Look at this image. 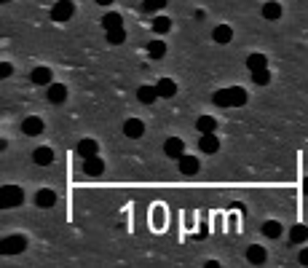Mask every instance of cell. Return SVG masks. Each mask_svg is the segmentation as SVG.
I'll use <instances>...</instances> for the list:
<instances>
[{
  "label": "cell",
  "instance_id": "1",
  "mask_svg": "<svg viewBox=\"0 0 308 268\" xmlns=\"http://www.w3.org/2000/svg\"><path fill=\"white\" fill-rule=\"evenodd\" d=\"M212 102H215L217 108H241V105H247V91L239 89V86L220 89V91L212 94Z\"/></svg>",
  "mask_w": 308,
  "mask_h": 268
},
{
  "label": "cell",
  "instance_id": "2",
  "mask_svg": "<svg viewBox=\"0 0 308 268\" xmlns=\"http://www.w3.org/2000/svg\"><path fill=\"white\" fill-rule=\"evenodd\" d=\"M25 201V191L19 185H3L0 188V207L3 209H11V207H19Z\"/></svg>",
  "mask_w": 308,
  "mask_h": 268
},
{
  "label": "cell",
  "instance_id": "3",
  "mask_svg": "<svg viewBox=\"0 0 308 268\" xmlns=\"http://www.w3.org/2000/svg\"><path fill=\"white\" fill-rule=\"evenodd\" d=\"M25 250H27V239L19 236V234L6 236L3 241H0V252H3V255H19V252H25Z\"/></svg>",
  "mask_w": 308,
  "mask_h": 268
},
{
  "label": "cell",
  "instance_id": "4",
  "mask_svg": "<svg viewBox=\"0 0 308 268\" xmlns=\"http://www.w3.org/2000/svg\"><path fill=\"white\" fill-rule=\"evenodd\" d=\"M73 14H75V3H73V0H56L54 8H51V19L54 22H67Z\"/></svg>",
  "mask_w": 308,
  "mask_h": 268
},
{
  "label": "cell",
  "instance_id": "5",
  "mask_svg": "<svg viewBox=\"0 0 308 268\" xmlns=\"http://www.w3.org/2000/svg\"><path fill=\"white\" fill-rule=\"evenodd\" d=\"M22 132H25L27 137L43 134V118H40V115H27V118L22 121Z\"/></svg>",
  "mask_w": 308,
  "mask_h": 268
},
{
  "label": "cell",
  "instance_id": "6",
  "mask_svg": "<svg viewBox=\"0 0 308 268\" xmlns=\"http://www.w3.org/2000/svg\"><path fill=\"white\" fill-rule=\"evenodd\" d=\"M163 153H167L169 158L180 161V156H185V142H182L180 137H169L167 142H163Z\"/></svg>",
  "mask_w": 308,
  "mask_h": 268
},
{
  "label": "cell",
  "instance_id": "7",
  "mask_svg": "<svg viewBox=\"0 0 308 268\" xmlns=\"http://www.w3.org/2000/svg\"><path fill=\"white\" fill-rule=\"evenodd\" d=\"M84 172L89 174V177H99V174L105 172V161L99 156H89L84 158Z\"/></svg>",
  "mask_w": 308,
  "mask_h": 268
},
{
  "label": "cell",
  "instance_id": "8",
  "mask_svg": "<svg viewBox=\"0 0 308 268\" xmlns=\"http://www.w3.org/2000/svg\"><path fill=\"white\" fill-rule=\"evenodd\" d=\"M124 134H126L129 139H139L142 134H145V123H142L139 118H129V121L124 123Z\"/></svg>",
  "mask_w": 308,
  "mask_h": 268
},
{
  "label": "cell",
  "instance_id": "9",
  "mask_svg": "<svg viewBox=\"0 0 308 268\" xmlns=\"http://www.w3.org/2000/svg\"><path fill=\"white\" fill-rule=\"evenodd\" d=\"M198 148H201V153H217V150H220V139L215 137V132L201 134V139H198Z\"/></svg>",
  "mask_w": 308,
  "mask_h": 268
},
{
  "label": "cell",
  "instance_id": "10",
  "mask_svg": "<svg viewBox=\"0 0 308 268\" xmlns=\"http://www.w3.org/2000/svg\"><path fill=\"white\" fill-rule=\"evenodd\" d=\"M35 204H38L40 209H51V207L56 204V193H54L51 188H43V191L35 193Z\"/></svg>",
  "mask_w": 308,
  "mask_h": 268
},
{
  "label": "cell",
  "instance_id": "11",
  "mask_svg": "<svg viewBox=\"0 0 308 268\" xmlns=\"http://www.w3.org/2000/svg\"><path fill=\"white\" fill-rule=\"evenodd\" d=\"M75 150H78V156L80 158H89V156H97V150H99V145H97V139H80V142L75 145Z\"/></svg>",
  "mask_w": 308,
  "mask_h": 268
},
{
  "label": "cell",
  "instance_id": "12",
  "mask_svg": "<svg viewBox=\"0 0 308 268\" xmlns=\"http://www.w3.org/2000/svg\"><path fill=\"white\" fill-rule=\"evenodd\" d=\"M158 97H161V94H158L156 86H139V89H137V99H139L142 105H153Z\"/></svg>",
  "mask_w": 308,
  "mask_h": 268
},
{
  "label": "cell",
  "instance_id": "13",
  "mask_svg": "<svg viewBox=\"0 0 308 268\" xmlns=\"http://www.w3.org/2000/svg\"><path fill=\"white\" fill-rule=\"evenodd\" d=\"M51 75H54V73H51L49 67H35L30 78H32L35 86H49V84H51Z\"/></svg>",
  "mask_w": 308,
  "mask_h": 268
},
{
  "label": "cell",
  "instance_id": "14",
  "mask_svg": "<svg viewBox=\"0 0 308 268\" xmlns=\"http://www.w3.org/2000/svg\"><path fill=\"white\" fill-rule=\"evenodd\" d=\"M198 158H193V156H180V172L182 174H188V177H193V174L198 172Z\"/></svg>",
  "mask_w": 308,
  "mask_h": 268
},
{
  "label": "cell",
  "instance_id": "15",
  "mask_svg": "<svg viewBox=\"0 0 308 268\" xmlns=\"http://www.w3.org/2000/svg\"><path fill=\"white\" fill-rule=\"evenodd\" d=\"M32 161H35L38 167H49L51 161H54V150H51V148H38V150L32 153Z\"/></svg>",
  "mask_w": 308,
  "mask_h": 268
},
{
  "label": "cell",
  "instance_id": "16",
  "mask_svg": "<svg viewBox=\"0 0 308 268\" xmlns=\"http://www.w3.org/2000/svg\"><path fill=\"white\" fill-rule=\"evenodd\" d=\"M156 89H158V94L167 97V99H172V97L177 94V84H174L172 78H161L158 84H156Z\"/></svg>",
  "mask_w": 308,
  "mask_h": 268
},
{
  "label": "cell",
  "instance_id": "17",
  "mask_svg": "<svg viewBox=\"0 0 308 268\" xmlns=\"http://www.w3.org/2000/svg\"><path fill=\"white\" fill-rule=\"evenodd\" d=\"M212 38H215V43H231L233 40V30L228 27V25H220V27H215L212 30Z\"/></svg>",
  "mask_w": 308,
  "mask_h": 268
},
{
  "label": "cell",
  "instance_id": "18",
  "mask_svg": "<svg viewBox=\"0 0 308 268\" xmlns=\"http://www.w3.org/2000/svg\"><path fill=\"white\" fill-rule=\"evenodd\" d=\"M102 27H105V30H118V27H124V16L115 14V11H108V14L102 16Z\"/></svg>",
  "mask_w": 308,
  "mask_h": 268
},
{
  "label": "cell",
  "instance_id": "19",
  "mask_svg": "<svg viewBox=\"0 0 308 268\" xmlns=\"http://www.w3.org/2000/svg\"><path fill=\"white\" fill-rule=\"evenodd\" d=\"M265 258H268V252L260 247V244H252L250 250H247V260L250 263H255V265H260V263H265Z\"/></svg>",
  "mask_w": 308,
  "mask_h": 268
},
{
  "label": "cell",
  "instance_id": "20",
  "mask_svg": "<svg viewBox=\"0 0 308 268\" xmlns=\"http://www.w3.org/2000/svg\"><path fill=\"white\" fill-rule=\"evenodd\" d=\"M65 99H67V89H65L62 84H51V86H49V102L62 105Z\"/></svg>",
  "mask_w": 308,
  "mask_h": 268
},
{
  "label": "cell",
  "instance_id": "21",
  "mask_svg": "<svg viewBox=\"0 0 308 268\" xmlns=\"http://www.w3.org/2000/svg\"><path fill=\"white\" fill-rule=\"evenodd\" d=\"M247 67H250V73H255V70H263V67H268V59H265V54H260V51L250 54V56H247Z\"/></svg>",
  "mask_w": 308,
  "mask_h": 268
},
{
  "label": "cell",
  "instance_id": "22",
  "mask_svg": "<svg viewBox=\"0 0 308 268\" xmlns=\"http://www.w3.org/2000/svg\"><path fill=\"white\" fill-rule=\"evenodd\" d=\"M263 16H265L268 22H276V19H281V6L276 3V0H268V3L263 6Z\"/></svg>",
  "mask_w": 308,
  "mask_h": 268
},
{
  "label": "cell",
  "instance_id": "23",
  "mask_svg": "<svg viewBox=\"0 0 308 268\" xmlns=\"http://www.w3.org/2000/svg\"><path fill=\"white\" fill-rule=\"evenodd\" d=\"M215 126H217L215 115H201V118L196 121V129H198L201 134H209V132H215Z\"/></svg>",
  "mask_w": 308,
  "mask_h": 268
},
{
  "label": "cell",
  "instance_id": "24",
  "mask_svg": "<svg viewBox=\"0 0 308 268\" xmlns=\"http://www.w3.org/2000/svg\"><path fill=\"white\" fill-rule=\"evenodd\" d=\"M305 239H308V228H305L303 223L292 225V231H290V241H292V244H303Z\"/></svg>",
  "mask_w": 308,
  "mask_h": 268
},
{
  "label": "cell",
  "instance_id": "25",
  "mask_svg": "<svg viewBox=\"0 0 308 268\" xmlns=\"http://www.w3.org/2000/svg\"><path fill=\"white\" fill-rule=\"evenodd\" d=\"M148 54H150V59H163V54H167V43H163V40H153L148 46Z\"/></svg>",
  "mask_w": 308,
  "mask_h": 268
},
{
  "label": "cell",
  "instance_id": "26",
  "mask_svg": "<svg viewBox=\"0 0 308 268\" xmlns=\"http://www.w3.org/2000/svg\"><path fill=\"white\" fill-rule=\"evenodd\" d=\"M153 30H156L158 35L169 32V30H172V19H169V16H163V14H158L156 19H153Z\"/></svg>",
  "mask_w": 308,
  "mask_h": 268
},
{
  "label": "cell",
  "instance_id": "27",
  "mask_svg": "<svg viewBox=\"0 0 308 268\" xmlns=\"http://www.w3.org/2000/svg\"><path fill=\"white\" fill-rule=\"evenodd\" d=\"M105 35H108V43H110V46H118V43L126 40V30H124V27H118V30H105Z\"/></svg>",
  "mask_w": 308,
  "mask_h": 268
},
{
  "label": "cell",
  "instance_id": "28",
  "mask_svg": "<svg viewBox=\"0 0 308 268\" xmlns=\"http://www.w3.org/2000/svg\"><path fill=\"white\" fill-rule=\"evenodd\" d=\"M252 84H255V86H268V84H271V73H268V67L255 70V73H252Z\"/></svg>",
  "mask_w": 308,
  "mask_h": 268
},
{
  "label": "cell",
  "instance_id": "29",
  "mask_svg": "<svg viewBox=\"0 0 308 268\" xmlns=\"http://www.w3.org/2000/svg\"><path fill=\"white\" fill-rule=\"evenodd\" d=\"M263 234L268 239H279L281 236V223H276V220H268V223L263 225Z\"/></svg>",
  "mask_w": 308,
  "mask_h": 268
},
{
  "label": "cell",
  "instance_id": "30",
  "mask_svg": "<svg viewBox=\"0 0 308 268\" xmlns=\"http://www.w3.org/2000/svg\"><path fill=\"white\" fill-rule=\"evenodd\" d=\"M161 8H167V0H145V3H142V11H145V14H158Z\"/></svg>",
  "mask_w": 308,
  "mask_h": 268
},
{
  "label": "cell",
  "instance_id": "31",
  "mask_svg": "<svg viewBox=\"0 0 308 268\" xmlns=\"http://www.w3.org/2000/svg\"><path fill=\"white\" fill-rule=\"evenodd\" d=\"M11 73H14V67H11L8 62H3V65H0V78H8Z\"/></svg>",
  "mask_w": 308,
  "mask_h": 268
},
{
  "label": "cell",
  "instance_id": "32",
  "mask_svg": "<svg viewBox=\"0 0 308 268\" xmlns=\"http://www.w3.org/2000/svg\"><path fill=\"white\" fill-rule=\"evenodd\" d=\"M298 260H300V265H308V247H305V250H300Z\"/></svg>",
  "mask_w": 308,
  "mask_h": 268
},
{
  "label": "cell",
  "instance_id": "33",
  "mask_svg": "<svg viewBox=\"0 0 308 268\" xmlns=\"http://www.w3.org/2000/svg\"><path fill=\"white\" fill-rule=\"evenodd\" d=\"M97 3H99V6H110V3H113V0H97Z\"/></svg>",
  "mask_w": 308,
  "mask_h": 268
},
{
  "label": "cell",
  "instance_id": "34",
  "mask_svg": "<svg viewBox=\"0 0 308 268\" xmlns=\"http://www.w3.org/2000/svg\"><path fill=\"white\" fill-rule=\"evenodd\" d=\"M303 193H305V196H308V180H305V182H303Z\"/></svg>",
  "mask_w": 308,
  "mask_h": 268
},
{
  "label": "cell",
  "instance_id": "35",
  "mask_svg": "<svg viewBox=\"0 0 308 268\" xmlns=\"http://www.w3.org/2000/svg\"><path fill=\"white\" fill-rule=\"evenodd\" d=\"M3 3H8V0H3Z\"/></svg>",
  "mask_w": 308,
  "mask_h": 268
}]
</instances>
